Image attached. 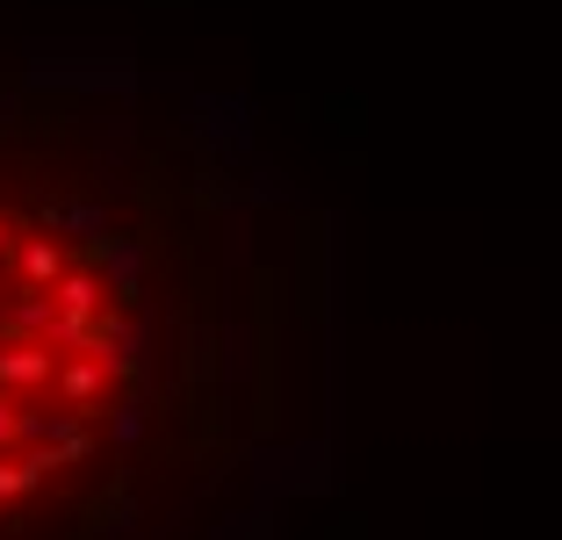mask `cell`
I'll return each mask as SVG.
<instances>
[{"mask_svg":"<svg viewBox=\"0 0 562 540\" xmlns=\"http://www.w3.org/2000/svg\"><path fill=\"white\" fill-rule=\"evenodd\" d=\"M8 246H15V224H8V216H0V252H8Z\"/></svg>","mask_w":562,"mask_h":540,"instance_id":"obj_8","label":"cell"},{"mask_svg":"<svg viewBox=\"0 0 562 540\" xmlns=\"http://www.w3.org/2000/svg\"><path fill=\"white\" fill-rule=\"evenodd\" d=\"M0 519H8V497H0Z\"/></svg>","mask_w":562,"mask_h":540,"instance_id":"obj_9","label":"cell"},{"mask_svg":"<svg viewBox=\"0 0 562 540\" xmlns=\"http://www.w3.org/2000/svg\"><path fill=\"white\" fill-rule=\"evenodd\" d=\"M58 346L50 339H0V390L36 396V390H58Z\"/></svg>","mask_w":562,"mask_h":540,"instance_id":"obj_1","label":"cell"},{"mask_svg":"<svg viewBox=\"0 0 562 540\" xmlns=\"http://www.w3.org/2000/svg\"><path fill=\"white\" fill-rule=\"evenodd\" d=\"M109 382H116V368L101 353H72L58 360V404L87 410V418H109Z\"/></svg>","mask_w":562,"mask_h":540,"instance_id":"obj_2","label":"cell"},{"mask_svg":"<svg viewBox=\"0 0 562 540\" xmlns=\"http://www.w3.org/2000/svg\"><path fill=\"white\" fill-rule=\"evenodd\" d=\"M131 519H137V505H131V483H109V497H94V505H87V533H109V540H123L131 533Z\"/></svg>","mask_w":562,"mask_h":540,"instance_id":"obj_4","label":"cell"},{"mask_svg":"<svg viewBox=\"0 0 562 540\" xmlns=\"http://www.w3.org/2000/svg\"><path fill=\"white\" fill-rule=\"evenodd\" d=\"M66 246H58V230H50V238H22L15 246V281L22 289H58V281H66Z\"/></svg>","mask_w":562,"mask_h":540,"instance_id":"obj_3","label":"cell"},{"mask_svg":"<svg viewBox=\"0 0 562 540\" xmlns=\"http://www.w3.org/2000/svg\"><path fill=\"white\" fill-rule=\"evenodd\" d=\"M274 303H281V274H260V346H274ZM274 404V353H260V426Z\"/></svg>","mask_w":562,"mask_h":540,"instance_id":"obj_5","label":"cell"},{"mask_svg":"<svg viewBox=\"0 0 562 540\" xmlns=\"http://www.w3.org/2000/svg\"><path fill=\"white\" fill-rule=\"evenodd\" d=\"M109 426H116V447H137L151 432V396L145 390H123L116 410H109Z\"/></svg>","mask_w":562,"mask_h":540,"instance_id":"obj_6","label":"cell"},{"mask_svg":"<svg viewBox=\"0 0 562 540\" xmlns=\"http://www.w3.org/2000/svg\"><path fill=\"white\" fill-rule=\"evenodd\" d=\"M58 230H72V238H109V210H101V202H66V224Z\"/></svg>","mask_w":562,"mask_h":540,"instance_id":"obj_7","label":"cell"}]
</instances>
